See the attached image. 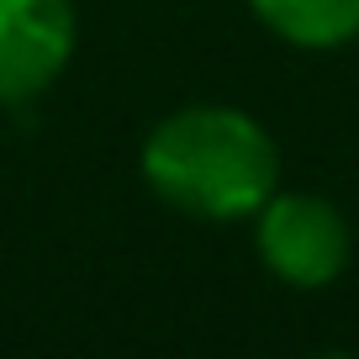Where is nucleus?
I'll list each match as a JSON object with an SVG mask.
<instances>
[{
    "label": "nucleus",
    "mask_w": 359,
    "mask_h": 359,
    "mask_svg": "<svg viewBox=\"0 0 359 359\" xmlns=\"http://www.w3.org/2000/svg\"><path fill=\"white\" fill-rule=\"evenodd\" d=\"M254 243L285 285L296 291H323L348 264V222L333 201L312 191H275L259 206Z\"/></svg>",
    "instance_id": "nucleus-2"
},
{
    "label": "nucleus",
    "mask_w": 359,
    "mask_h": 359,
    "mask_svg": "<svg viewBox=\"0 0 359 359\" xmlns=\"http://www.w3.org/2000/svg\"><path fill=\"white\" fill-rule=\"evenodd\" d=\"M280 158L269 133L238 106H185L143 143V180L185 217L238 222L275 196Z\"/></svg>",
    "instance_id": "nucleus-1"
},
{
    "label": "nucleus",
    "mask_w": 359,
    "mask_h": 359,
    "mask_svg": "<svg viewBox=\"0 0 359 359\" xmlns=\"http://www.w3.org/2000/svg\"><path fill=\"white\" fill-rule=\"evenodd\" d=\"M74 58L69 0H0V106H27Z\"/></svg>",
    "instance_id": "nucleus-3"
},
{
    "label": "nucleus",
    "mask_w": 359,
    "mask_h": 359,
    "mask_svg": "<svg viewBox=\"0 0 359 359\" xmlns=\"http://www.w3.org/2000/svg\"><path fill=\"white\" fill-rule=\"evenodd\" d=\"M275 37L296 48H338L359 37V0H248Z\"/></svg>",
    "instance_id": "nucleus-4"
}]
</instances>
